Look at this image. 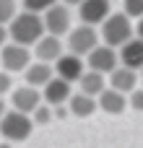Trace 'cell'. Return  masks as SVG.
<instances>
[{"mask_svg": "<svg viewBox=\"0 0 143 148\" xmlns=\"http://www.w3.org/2000/svg\"><path fill=\"white\" fill-rule=\"evenodd\" d=\"M8 31H10V39L18 42V44H36L47 26H44V16L34 13V10H23V13H16V18L8 23Z\"/></svg>", "mask_w": 143, "mask_h": 148, "instance_id": "obj_1", "label": "cell"}, {"mask_svg": "<svg viewBox=\"0 0 143 148\" xmlns=\"http://www.w3.org/2000/svg\"><path fill=\"white\" fill-rule=\"evenodd\" d=\"M34 117L26 114V112H18V109H8V114L0 120V135L10 143H21L31 135L34 130Z\"/></svg>", "mask_w": 143, "mask_h": 148, "instance_id": "obj_2", "label": "cell"}, {"mask_svg": "<svg viewBox=\"0 0 143 148\" xmlns=\"http://www.w3.org/2000/svg\"><path fill=\"white\" fill-rule=\"evenodd\" d=\"M133 34H135V29H133L128 13H109V18L102 23V36L112 47H122L125 42L133 39Z\"/></svg>", "mask_w": 143, "mask_h": 148, "instance_id": "obj_3", "label": "cell"}, {"mask_svg": "<svg viewBox=\"0 0 143 148\" xmlns=\"http://www.w3.org/2000/svg\"><path fill=\"white\" fill-rule=\"evenodd\" d=\"M0 65L3 70L8 73H23L29 65H31V52L26 44H18V42H10L0 49Z\"/></svg>", "mask_w": 143, "mask_h": 148, "instance_id": "obj_4", "label": "cell"}, {"mask_svg": "<svg viewBox=\"0 0 143 148\" xmlns=\"http://www.w3.org/2000/svg\"><path fill=\"white\" fill-rule=\"evenodd\" d=\"M68 47H70V52L86 57L94 47H99V34H96V29H94L91 23H81L78 29H70V34H68Z\"/></svg>", "mask_w": 143, "mask_h": 148, "instance_id": "obj_5", "label": "cell"}, {"mask_svg": "<svg viewBox=\"0 0 143 148\" xmlns=\"http://www.w3.org/2000/svg\"><path fill=\"white\" fill-rule=\"evenodd\" d=\"M86 65L91 68V70H99V73H112L117 65H120V55L115 52V47L112 44H99V47H94L89 55H86Z\"/></svg>", "mask_w": 143, "mask_h": 148, "instance_id": "obj_6", "label": "cell"}, {"mask_svg": "<svg viewBox=\"0 0 143 148\" xmlns=\"http://www.w3.org/2000/svg\"><path fill=\"white\" fill-rule=\"evenodd\" d=\"M70 5H60L55 3L52 8L44 10V26H47V34H55V36H63V34H70Z\"/></svg>", "mask_w": 143, "mask_h": 148, "instance_id": "obj_7", "label": "cell"}, {"mask_svg": "<svg viewBox=\"0 0 143 148\" xmlns=\"http://www.w3.org/2000/svg\"><path fill=\"white\" fill-rule=\"evenodd\" d=\"M44 96H39L36 86H21V88H13L10 91V107L18 109V112H26V114H34V109L42 104Z\"/></svg>", "mask_w": 143, "mask_h": 148, "instance_id": "obj_8", "label": "cell"}, {"mask_svg": "<svg viewBox=\"0 0 143 148\" xmlns=\"http://www.w3.org/2000/svg\"><path fill=\"white\" fill-rule=\"evenodd\" d=\"M83 60H81V55H76V52H70V55H60L57 60H55V73L60 75V78H65V81H81V75H83Z\"/></svg>", "mask_w": 143, "mask_h": 148, "instance_id": "obj_9", "label": "cell"}, {"mask_svg": "<svg viewBox=\"0 0 143 148\" xmlns=\"http://www.w3.org/2000/svg\"><path fill=\"white\" fill-rule=\"evenodd\" d=\"M78 16L83 23H91V26L104 23L109 18V0H83L78 5Z\"/></svg>", "mask_w": 143, "mask_h": 148, "instance_id": "obj_10", "label": "cell"}, {"mask_svg": "<svg viewBox=\"0 0 143 148\" xmlns=\"http://www.w3.org/2000/svg\"><path fill=\"white\" fill-rule=\"evenodd\" d=\"M42 96H44V101H47V104H52V107L70 101V96H73V91H70V81H65V78L55 75V78L44 86Z\"/></svg>", "mask_w": 143, "mask_h": 148, "instance_id": "obj_11", "label": "cell"}, {"mask_svg": "<svg viewBox=\"0 0 143 148\" xmlns=\"http://www.w3.org/2000/svg\"><path fill=\"white\" fill-rule=\"evenodd\" d=\"M99 107L107 114H122L130 107V99H128V94H122V91H117V88L109 86V88H104L99 94Z\"/></svg>", "mask_w": 143, "mask_h": 148, "instance_id": "obj_12", "label": "cell"}, {"mask_svg": "<svg viewBox=\"0 0 143 148\" xmlns=\"http://www.w3.org/2000/svg\"><path fill=\"white\" fill-rule=\"evenodd\" d=\"M34 55H36V60L55 62V60L63 55V42H60V36H55V34L42 36V39L34 44Z\"/></svg>", "mask_w": 143, "mask_h": 148, "instance_id": "obj_13", "label": "cell"}, {"mask_svg": "<svg viewBox=\"0 0 143 148\" xmlns=\"http://www.w3.org/2000/svg\"><path fill=\"white\" fill-rule=\"evenodd\" d=\"M135 83H138V70H133V68H128V65H117L112 73H109V86L112 88H117V91H122V94H130V91H135Z\"/></svg>", "mask_w": 143, "mask_h": 148, "instance_id": "obj_14", "label": "cell"}, {"mask_svg": "<svg viewBox=\"0 0 143 148\" xmlns=\"http://www.w3.org/2000/svg\"><path fill=\"white\" fill-rule=\"evenodd\" d=\"M120 62L133 68V70H143V39L141 36H135V39H130L120 47Z\"/></svg>", "mask_w": 143, "mask_h": 148, "instance_id": "obj_15", "label": "cell"}, {"mask_svg": "<svg viewBox=\"0 0 143 148\" xmlns=\"http://www.w3.org/2000/svg\"><path fill=\"white\" fill-rule=\"evenodd\" d=\"M23 78H26V83L29 86H47L52 78H55V68L50 65V62H44V60H39V62H31L26 70H23Z\"/></svg>", "mask_w": 143, "mask_h": 148, "instance_id": "obj_16", "label": "cell"}, {"mask_svg": "<svg viewBox=\"0 0 143 148\" xmlns=\"http://www.w3.org/2000/svg\"><path fill=\"white\" fill-rule=\"evenodd\" d=\"M68 109H70V114H73V117H91V114L99 109V101H96L91 94L81 91V94H73V96H70Z\"/></svg>", "mask_w": 143, "mask_h": 148, "instance_id": "obj_17", "label": "cell"}, {"mask_svg": "<svg viewBox=\"0 0 143 148\" xmlns=\"http://www.w3.org/2000/svg\"><path fill=\"white\" fill-rule=\"evenodd\" d=\"M104 88H107L104 73H99V70H91V68H89V73H83V75H81V91H86V94H91V96H99Z\"/></svg>", "mask_w": 143, "mask_h": 148, "instance_id": "obj_18", "label": "cell"}, {"mask_svg": "<svg viewBox=\"0 0 143 148\" xmlns=\"http://www.w3.org/2000/svg\"><path fill=\"white\" fill-rule=\"evenodd\" d=\"M50 107H52V104H39V107L34 109V114H31V117H34V122H36V125H50V122H52L55 109H50Z\"/></svg>", "mask_w": 143, "mask_h": 148, "instance_id": "obj_19", "label": "cell"}, {"mask_svg": "<svg viewBox=\"0 0 143 148\" xmlns=\"http://www.w3.org/2000/svg\"><path fill=\"white\" fill-rule=\"evenodd\" d=\"M16 18V0H0V23H10Z\"/></svg>", "mask_w": 143, "mask_h": 148, "instance_id": "obj_20", "label": "cell"}, {"mask_svg": "<svg viewBox=\"0 0 143 148\" xmlns=\"http://www.w3.org/2000/svg\"><path fill=\"white\" fill-rule=\"evenodd\" d=\"M23 10H34V13H44L47 8H52L57 0H21Z\"/></svg>", "mask_w": 143, "mask_h": 148, "instance_id": "obj_21", "label": "cell"}, {"mask_svg": "<svg viewBox=\"0 0 143 148\" xmlns=\"http://www.w3.org/2000/svg\"><path fill=\"white\" fill-rule=\"evenodd\" d=\"M122 5H125V13L130 18H141L143 16V0H122Z\"/></svg>", "mask_w": 143, "mask_h": 148, "instance_id": "obj_22", "label": "cell"}, {"mask_svg": "<svg viewBox=\"0 0 143 148\" xmlns=\"http://www.w3.org/2000/svg\"><path fill=\"white\" fill-rule=\"evenodd\" d=\"M10 91H13V78H10L8 70H3V73H0V96L10 94Z\"/></svg>", "mask_w": 143, "mask_h": 148, "instance_id": "obj_23", "label": "cell"}, {"mask_svg": "<svg viewBox=\"0 0 143 148\" xmlns=\"http://www.w3.org/2000/svg\"><path fill=\"white\" fill-rule=\"evenodd\" d=\"M130 107H133L135 112H143V88L130 91Z\"/></svg>", "mask_w": 143, "mask_h": 148, "instance_id": "obj_24", "label": "cell"}, {"mask_svg": "<svg viewBox=\"0 0 143 148\" xmlns=\"http://www.w3.org/2000/svg\"><path fill=\"white\" fill-rule=\"evenodd\" d=\"M8 39H10V31L5 29V23H0V49L8 44Z\"/></svg>", "mask_w": 143, "mask_h": 148, "instance_id": "obj_25", "label": "cell"}, {"mask_svg": "<svg viewBox=\"0 0 143 148\" xmlns=\"http://www.w3.org/2000/svg\"><path fill=\"white\" fill-rule=\"evenodd\" d=\"M68 114H70V109H65L63 104H57V107H55V117H57V120H65Z\"/></svg>", "mask_w": 143, "mask_h": 148, "instance_id": "obj_26", "label": "cell"}, {"mask_svg": "<svg viewBox=\"0 0 143 148\" xmlns=\"http://www.w3.org/2000/svg\"><path fill=\"white\" fill-rule=\"evenodd\" d=\"M5 114H8V104H5V101H3V96H0V120H3Z\"/></svg>", "mask_w": 143, "mask_h": 148, "instance_id": "obj_27", "label": "cell"}, {"mask_svg": "<svg viewBox=\"0 0 143 148\" xmlns=\"http://www.w3.org/2000/svg\"><path fill=\"white\" fill-rule=\"evenodd\" d=\"M135 34H138V36L143 39V16L138 18V23H135Z\"/></svg>", "mask_w": 143, "mask_h": 148, "instance_id": "obj_28", "label": "cell"}, {"mask_svg": "<svg viewBox=\"0 0 143 148\" xmlns=\"http://www.w3.org/2000/svg\"><path fill=\"white\" fill-rule=\"evenodd\" d=\"M63 3H65V5H81L83 0H63Z\"/></svg>", "mask_w": 143, "mask_h": 148, "instance_id": "obj_29", "label": "cell"}, {"mask_svg": "<svg viewBox=\"0 0 143 148\" xmlns=\"http://www.w3.org/2000/svg\"><path fill=\"white\" fill-rule=\"evenodd\" d=\"M0 148H13V146H10V140H3V143H0Z\"/></svg>", "mask_w": 143, "mask_h": 148, "instance_id": "obj_30", "label": "cell"}, {"mask_svg": "<svg viewBox=\"0 0 143 148\" xmlns=\"http://www.w3.org/2000/svg\"><path fill=\"white\" fill-rule=\"evenodd\" d=\"M141 75H143V70H141Z\"/></svg>", "mask_w": 143, "mask_h": 148, "instance_id": "obj_31", "label": "cell"}]
</instances>
